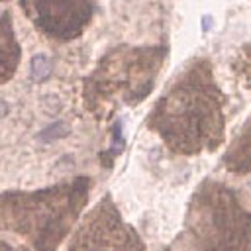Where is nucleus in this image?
<instances>
[{
	"mask_svg": "<svg viewBox=\"0 0 251 251\" xmlns=\"http://www.w3.org/2000/svg\"><path fill=\"white\" fill-rule=\"evenodd\" d=\"M147 126L176 155H200L224 143V94L208 59H192L182 69L153 106Z\"/></svg>",
	"mask_w": 251,
	"mask_h": 251,
	"instance_id": "f257e3e1",
	"label": "nucleus"
},
{
	"mask_svg": "<svg viewBox=\"0 0 251 251\" xmlns=\"http://www.w3.org/2000/svg\"><path fill=\"white\" fill-rule=\"evenodd\" d=\"M90 178L0 194V231L22 235L35 251H57L88 202Z\"/></svg>",
	"mask_w": 251,
	"mask_h": 251,
	"instance_id": "f03ea898",
	"label": "nucleus"
},
{
	"mask_svg": "<svg viewBox=\"0 0 251 251\" xmlns=\"http://www.w3.org/2000/svg\"><path fill=\"white\" fill-rule=\"evenodd\" d=\"M165 57V47L110 49L84 78V108L96 118H106L120 106L139 104L153 90Z\"/></svg>",
	"mask_w": 251,
	"mask_h": 251,
	"instance_id": "7ed1b4c3",
	"label": "nucleus"
},
{
	"mask_svg": "<svg viewBox=\"0 0 251 251\" xmlns=\"http://www.w3.org/2000/svg\"><path fill=\"white\" fill-rule=\"evenodd\" d=\"M182 251H251V212L218 180H204L192 194L182 231Z\"/></svg>",
	"mask_w": 251,
	"mask_h": 251,
	"instance_id": "20e7f679",
	"label": "nucleus"
},
{
	"mask_svg": "<svg viewBox=\"0 0 251 251\" xmlns=\"http://www.w3.org/2000/svg\"><path fill=\"white\" fill-rule=\"evenodd\" d=\"M65 251H149L106 194L82 218Z\"/></svg>",
	"mask_w": 251,
	"mask_h": 251,
	"instance_id": "39448f33",
	"label": "nucleus"
},
{
	"mask_svg": "<svg viewBox=\"0 0 251 251\" xmlns=\"http://www.w3.org/2000/svg\"><path fill=\"white\" fill-rule=\"evenodd\" d=\"M22 8L41 33L71 41L90 24L96 0H22Z\"/></svg>",
	"mask_w": 251,
	"mask_h": 251,
	"instance_id": "423d86ee",
	"label": "nucleus"
},
{
	"mask_svg": "<svg viewBox=\"0 0 251 251\" xmlns=\"http://www.w3.org/2000/svg\"><path fill=\"white\" fill-rule=\"evenodd\" d=\"M222 163L233 175H247L251 171V114L224 153Z\"/></svg>",
	"mask_w": 251,
	"mask_h": 251,
	"instance_id": "0eeeda50",
	"label": "nucleus"
},
{
	"mask_svg": "<svg viewBox=\"0 0 251 251\" xmlns=\"http://www.w3.org/2000/svg\"><path fill=\"white\" fill-rule=\"evenodd\" d=\"M20 63V45L16 39L14 24L8 12L0 18V84L8 82Z\"/></svg>",
	"mask_w": 251,
	"mask_h": 251,
	"instance_id": "6e6552de",
	"label": "nucleus"
},
{
	"mask_svg": "<svg viewBox=\"0 0 251 251\" xmlns=\"http://www.w3.org/2000/svg\"><path fill=\"white\" fill-rule=\"evenodd\" d=\"M233 73L237 75L239 82L247 88H251V45L241 47L233 61Z\"/></svg>",
	"mask_w": 251,
	"mask_h": 251,
	"instance_id": "1a4fd4ad",
	"label": "nucleus"
},
{
	"mask_svg": "<svg viewBox=\"0 0 251 251\" xmlns=\"http://www.w3.org/2000/svg\"><path fill=\"white\" fill-rule=\"evenodd\" d=\"M49 73H51L49 59L45 55H35L31 59V65H29V76H31V80L41 82V80H45L49 76Z\"/></svg>",
	"mask_w": 251,
	"mask_h": 251,
	"instance_id": "9d476101",
	"label": "nucleus"
},
{
	"mask_svg": "<svg viewBox=\"0 0 251 251\" xmlns=\"http://www.w3.org/2000/svg\"><path fill=\"white\" fill-rule=\"evenodd\" d=\"M67 133H69V127H67L65 124H55V126L43 129V131L39 133V139H43V141L49 143V141H53V139H59V137L67 135Z\"/></svg>",
	"mask_w": 251,
	"mask_h": 251,
	"instance_id": "9b49d317",
	"label": "nucleus"
},
{
	"mask_svg": "<svg viewBox=\"0 0 251 251\" xmlns=\"http://www.w3.org/2000/svg\"><path fill=\"white\" fill-rule=\"evenodd\" d=\"M0 251H27V249L25 247H20V245H12L6 239H0Z\"/></svg>",
	"mask_w": 251,
	"mask_h": 251,
	"instance_id": "f8f14e48",
	"label": "nucleus"
},
{
	"mask_svg": "<svg viewBox=\"0 0 251 251\" xmlns=\"http://www.w3.org/2000/svg\"><path fill=\"white\" fill-rule=\"evenodd\" d=\"M8 114V104L4 100H0V118H4Z\"/></svg>",
	"mask_w": 251,
	"mask_h": 251,
	"instance_id": "ddd939ff",
	"label": "nucleus"
}]
</instances>
